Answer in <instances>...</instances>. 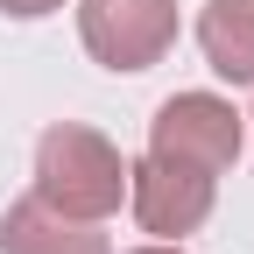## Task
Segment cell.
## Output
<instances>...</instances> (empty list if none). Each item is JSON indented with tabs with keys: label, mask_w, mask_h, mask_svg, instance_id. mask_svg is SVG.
I'll return each mask as SVG.
<instances>
[{
	"label": "cell",
	"mask_w": 254,
	"mask_h": 254,
	"mask_svg": "<svg viewBox=\"0 0 254 254\" xmlns=\"http://www.w3.org/2000/svg\"><path fill=\"white\" fill-rule=\"evenodd\" d=\"M36 198L71 212V219H106L127 198V163L120 148L85 120H57L36 141Z\"/></svg>",
	"instance_id": "cell-1"
},
{
	"label": "cell",
	"mask_w": 254,
	"mask_h": 254,
	"mask_svg": "<svg viewBox=\"0 0 254 254\" xmlns=\"http://www.w3.org/2000/svg\"><path fill=\"white\" fill-rule=\"evenodd\" d=\"M247 148V120L233 113V99L219 92H177V99L155 106L148 120V155L163 163H184V170H205V177H226Z\"/></svg>",
	"instance_id": "cell-2"
},
{
	"label": "cell",
	"mask_w": 254,
	"mask_h": 254,
	"mask_svg": "<svg viewBox=\"0 0 254 254\" xmlns=\"http://www.w3.org/2000/svg\"><path fill=\"white\" fill-rule=\"evenodd\" d=\"M78 36L106 71H148L177 43V0H78Z\"/></svg>",
	"instance_id": "cell-3"
},
{
	"label": "cell",
	"mask_w": 254,
	"mask_h": 254,
	"mask_svg": "<svg viewBox=\"0 0 254 254\" xmlns=\"http://www.w3.org/2000/svg\"><path fill=\"white\" fill-rule=\"evenodd\" d=\"M212 198H219V177H205V170L163 163V155L127 163V205H134V226L155 233V240L198 233L205 219H212Z\"/></svg>",
	"instance_id": "cell-4"
},
{
	"label": "cell",
	"mask_w": 254,
	"mask_h": 254,
	"mask_svg": "<svg viewBox=\"0 0 254 254\" xmlns=\"http://www.w3.org/2000/svg\"><path fill=\"white\" fill-rule=\"evenodd\" d=\"M0 254H113V240L99 233V219H71L28 190L0 219Z\"/></svg>",
	"instance_id": "cell-5"
},
{
	"label": "cell",
	"mask_w": 254,
	"mask_h": 254,
	"mask_svg": "<svg viewBox=\"0 0 254 254\" xmlns=\"http://www.w3.org/2000/svg\"><path fill=\"white\" fill-rule=\"evenodd\" d=\"M198 50L226 85H254V0H205Z\"/></svg>",
	"instance_id": "cell-6"
},
{
	"label": "cell",
	"mask_w": 254,
	"mask_h": 254,
	"mask_svg": "<svg viewBox=\"0 0 254 254\" xmlns=\"http://www.w3.org/2000/svg\"><path fill=\"white\" fill-rule=\"evenodd\" d=\"M57 7H64V0H0V14H14V21H43Z\"/></svg>",
	"instance_id": "cell-7"
},
{
	"label": "cell",
	"mask_w": 254,
	"mask_h": 254,
	"mask_svg": "<svg viewBox=\"0 0 254 254\" xmlns=\"http://www.w3.org/2000/svg\"><path fill=\"white\" fill-rule=\"evenodd\" d=\"M127 254H184V240H148V247H127Z\"/></svg>",
	"instance_id": "cell-8"
},
{
	"label": "cell",
	"mask_w": 254,
	"mask_h": 254,
	"mask_svg": "<svg viewBox=\"0 0 254 254\" xmlns=\"http://www.w3.org/2000/svg\"><path fill=\"white\" fill-rule=\"evenodd\" d=\"M247 120H254V113H247Z\"/></svg>",
	"instance_id": "cell-9"
}]
</instances>
